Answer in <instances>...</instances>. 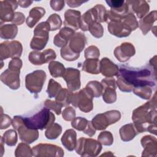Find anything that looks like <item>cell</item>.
Wrapping results in <instances>:
<instances>
[{
    "mask_svg": "<svg viewBox=\"0 0 157 157\" xmlns=\"http://www.w3.org/2000/svg\"><path fill=\"white\" fill-rule=\"evenodd\" d=\"M81 13L78 10L68 9L64 13V25L72 29L77 30L80 28Z\"/></svg>",
    "mask_w": 157,
    "mask_h": 157,
    "instance_id": "44dd1931",
    "label": "cell"
},
{
    "mask_svg": "<svg viewBox=\"0 0 157 157\" xmlns=\"http://www.w3.org/2000/svg\"><path fill=\"white\" fill-rule=\"evenodd\" d=\"M75 150L80 156L94 157L100 153L102 145L95 139L82 137L77 140Z\"/></svg>",
    "mask_w": 157,
    "mask_h": 157,
    "instance_id": "5b68a950",
    "label": "cell"
},
{
    "mask_svg": "<svg viewBox=\"0 0 157 157\" xmlns=\"http://www.w3.org/2000/svg\"><path fill=\"white\" fill-rule=\"evenodd\" d=\"M55 120V115L44 107L31 117H23L25 124L32 129L43 130L52 124Z\"/></svg>",
    "mask_w": 157,
    "mask_h": 157,
    "instance_id": "3957f363",
    "label": "cell"
},
{
    "mask_svg": "<svg viewBox=\"0 0 157 157\" xmlns=\"http://www.w3.org/2000/svg\"><path fill=\"white\" fill-rule=\"evenodd\" d=\"M20 72L7 69L0 75L1 81L12 90H18L20 86Z\"/></svg>",
    "mask_w": 157,
    "mask_h": 157,
    "instance_id": "ac0fdd59",
    "label": "cell"
},
{
    "mask_svg": "<svg viewBox=\"0 0 157 157\" xmlns=\"http://www.w3.org/2000/svg\"><path fill=\"white\" fill-rule=\"evenodd\" d=\"M48 68L50 75L54 78L63 77L66 71L64 65L61 63L56 61H50L48 64Z\"/></svg>",
    "mask_w": 157,
    "mask_h": 157,
    "instance_id": "1f68e13d",
    "label": "cell"
},
{
    "mask_svg": "<svg viewBox=\"0 0 157 157\" xmlns=\"http://www.w3.org/2000/svg\"><path fill=\"white\" fill-rule=\"evenodd\" d=\"M88 31L96 38H101L104 34V28L100 23L98 21L92 22L89 26Z\"/></svg>",
    "mask_w": 157,
    "mask_h": 157,
    "instance_id": "60d3db41",
    "label": "cell"
},
{
    "mask_svg": "<svg viewBox=\"0 0 157 157\" xmlns=\"http://www.w3.org/2000/svg\"><path fill=\"white\" fill-rule=\"evenodd\" d=\"M18 33V28L14 24L1 25L0 37L3 39H13Z\"/></svg>",
    "mask_w": 157,
    "mask_h": 157,
    "instance_id": "4dcf8cb0",
    "label": "cell"
},
{
    "mask_svg": "<svg viewBox=\"0 0 157 157\" xmlns=\"http://www.w3.org/2000/svg\"><path fill=\"white\" fill-rule=\"evenodd\" d=\"M62 132V127L58 123H53L45 131V136L47 139L54 140L58 137Z\"/></svg>",
    "mask_w": 157,
    "mask_h": 157,
    "instance_id": "836d02e7",
    "label": "cell"
},
{
    "mask_svg": "<svg viewBox=\"0 0 157 157\" xmlns=\"http://www.w3.org/2000/svg\"><path fill=\"white\" fill-rule=\"evenodd\" d=\"M119 132L120 138L123 142H128L132 140L137 134L133 123L123 125L120 128Z\"/></svg>",
    "mask_w": 157,
    "mask_h": 157,
    "instance_id": "f1b7e54d",
    "label": "cell"
},
{
    "mask_svg": "<svg viewBox=\"0 0 157 157\" xmlns=\"http://www.w3.org/2000/svg\"><path fill=\"white\" fill-rule=\"evenodd\" d=\"M156 107L155 93L150 101L133 110L132 120L137 134L148 131L156 134Z\"/></svg>",
    "mask_w": 157,
    "mask_h": 157,
    "instance_id": "7a4b0ae2",
    "label": "cell"
},
{
    "mask_svg": "<svg viewBox=\"0 0 157 157\" xmlns=\"http://www.w3.org/2000/svg\"><path fill=\"white\" fill-rule=\"evenodd\" d=\"M86 1H79V0H69L66 1V3L68 5V6L71 7H77L81 6L83 3L85 2Z\"/></svg>",
    "mask_w": 157,
    "mask_h": 157,
    "instance_id": "9f6ffc18",
    "label": "cell"
},
{
    "mask_svg": "<svg viewBox=\"0 0 157 157\" xmlns=\"http://www.w3.org/2000/svg\"><path fill=\"white\" fill-rule=\"evenodd\" d=\"M100 61L98 58L86 59L82 63V70L86 72L91 74H99L100 73L99 69Z\"/></svg>",
    "mask_w": 157,
    "mask_h": 157,
    "instance_id": "f546056e",
    "label": "cell"
},
{
    "mask_svg": "<svg viewBox=\"0 0 157 157\" xmlns=\"http://www.w3.org/2000/svg\"><path fill=\"white\" fill-rule=\"evenodd\" d=\"M105 2L111 7V9L116 10L122 7L124 4L125 1L123 0H109L105 1Z\"/></svg>",
    "mask_w": 157,
    "mask_h": 157,
    "instance_id": "816d5d0a",
    "label": "cell"
},
{
    "mask_svg": "<svg viewBox=\"0 0 157 157\" xmlns=\"http://www.w3.org/2000/svg\"><path fill=\"white\" fill-rule=\"evenodd\" d=\"M18 5L23 8H27L33 3L32 1H18Z\"/></svg>",
    "mask_w": 157,
    "mask_h": 157,
    "instance_id": "6f0895ef",
    "label": "cell"
},
{
    "mask_svg": "<svg viewBox=\"0 0 157 157\" xmlns=\"http://www.w3.org/2000/svg\"><path fill=\"white\" fill-rule=\"evenodd\" d=\"M50 27L46 21L40 22L34 29V36L30 43V47L34 50H43L49 39Z\"/></svg>",
    "mask_w": 157,
    "mask_h": 157,
    "instance_id": "8992f818",
    "label": "cell"
},
{
    "mask_svg": "<svg viewBox=\"0 0 157 157\" xmlns=\"http://www.w3.org/2000/svg\"><path fill=\"white\" fill-rule=\"evenodd\" d=\"M121 118V113L117 110H111L103 113L97 114L91 120L96 130H104L107 126L118 121Z\"/></svg>",
    "mask_w": 157,
    "mask_h": 157,
    "instance_id": "9c48e42d",
    "label": "cell"
},
{
    "mask_svg": "<svg viewBox=\"0 0 157 157\" xmlns=\"http://www.w3.org/2000/svg\"><path fill=\"white\" fill-rule=\"evenodd\" d=\"M74 31L68 27L62 28L53 39V44L58 47H63L67 44L72 36L74 34Z\"/></svg>",
    "mask_w": 157,
    "mask_h": 157,
    "instance_id": "603a6c76",
    "label": "cell"
},
{
    "mask_svg": "<svg viewBox=\"0 0 157 157\" xmlns=\"http://www.w3.org/2000/svg\"><path fill=\"white\" fill-rule=\"evenodd\" d=\"M85 87L91 92L94 98H99L103 93L104 87L101 83L98 81H90Z\"/></svg>",
    "mask_w": 157,
    "mask_h": 157,
    "instance_id": "e575fe53",
    "label": "cell"
},
{
    "mask_svg": "<svg viewBox=\"0 0 157 157\" xmlns=\"http://www.w3.org/2000/svg\"><path fill=\"white\" fill-rule=\"evenodd\" d=\"M61 141L62 145L69 151H73L77 144V133L73 129H67L63 134Z\"/></svg>",
    "mask_w": 157,
    "mask_h": 157,
    "instance_id": "d4e9b609",
    "label": "cell"
},
{
    "mask_svg": "<svg viewBox=\"0 0 157 157\" xmlns=\"http://www.w3.org/2000/svg\"><path fill=\"white\" fill-rule=\"evenodd\" d=\"M140 143L144 148L142 156H156L157 153V140L150 135L144 136Z\"/></svg>",
    "mask_w": 157,
    "mask_h": 157,
    "instance_id": "ffe728a7",
    "label": "cell"
},
{
    "mask_svg": "<svg viewBox=\"0 0 157 157\" xmlns=\"http://www.w3.org/2000/svg\"><path fill=\"white\" fill-rule=\"evenodd\" d=\"M12 123V118L7 114H4L1 113V124L0 128L1 129H4L7 128L10 126Z\"/></svg>",
    "mask_w": 157,
    "mask_h": 157,
    "instance_id": "f907efd6",
    "label": "cell"
},
{
    "mask_svg": "<svg viewBox=\"0 0 157 157\" xmlns=\"http://www.w3.org/2000/svg\"><path fill=\"white\" fill-rule=\"evenodd\" d=\"M100 72L106 77H112L118 74L119 68L108 58H103L100 61Z\"/></svg>",
    "mask_w": 157,
    "mask_h": 157,
    "instance_id": "7402d4cb",
    "label": "cell"
},
{
    "mask_svg": "<svg viewBox=\"0 0 157 157\" xmlns=\"http://www.w3.org/2000/svg\"><path fill=\"white\" fill-rule=\"evenodd\" d=\"M66 81L67 88L71 91H74L80 88V72L77 69L67 67L63 76Z\"/></svg>",
    "mask_w": 157,
    "mask_h": 157,
    "instance_id": "2e32d148",
    "label": "cell"
},
{
    "mask_svg": "<svg viewBox=\"0 0 157 157\" xmlns=\"http://www.w3.org/2000/svg\"><path fill=\"white\" fill-rule=\"evenodd\" d=\"M18 7L16 1L4 0L0 1V21L2 25L4 22L12 21L13 20L15 12Z\"/></svg>",
    "mask_w": 157,
    "mask_h": 157,
    "instance_id": "9a60e30c",
    "label": "cell"
},
{
    "mask_svg": "<svg viewBox=\"0 0 157 157\" xmlns=\"http://www.w3.org/2000/svg\"><path fill=\"white\" fill-rule=\"evenodd\" d=\"M62 88H63L61 85L59 83H58L52 78L50 79L49 80L47 90V93L48 97L50 98H55Z\"/></svg>",
    "mask_w": 157,
    "mask_h": 157,
    "instance_id": "ab89813d",
    "label": "cell"
},
{
    "mask_svg": "<svg viewBox=\"0 0 157 157\" xmlns=\"http://www.w3.org/2000/svg\"><path fill=\"white\" fill-rule=\"evenodd\" d=\"M22 52L23 47L19 41H4L0 44V58L1 61L9 58H20Z\"/></svg>",
    "mask_w": 157,
    "mask_h": 157,
    "instance_id": "7c38bea8",
    "label": "cell"
},
{
    "mask_svg": "<svg viewBox=\"0 0 157 157\" xmlns=\"http://www.w3.org/2000/svg\"><path fill=\"white\" fill-rule=\"evenodd\" d=\"M98 141L103 145L110 146L113 142V137L110 131H102L98 137Z\"/></svg>",
    "mask_w": 157,
    "mask_h": 157,
    "instance_id": "b9f144b4",
    "label": "cell"
},
{
    "mask_svg": "<svg viewBox=\"0 0 157 157\" xmlns=\"http://www.w3.org/2000/svg\"><path fill=\"white\" fill-rule=\"evenodd\" d=\"M45 14V10L42 7H35L31 9L29 12V15L26 18V23L30 28H33L36 23L42 18Z\"/></svg>",
    "mask_w": 157,
    "mask_h": 157,
    "instance_id": "4316f807",
    "label": "cell"
},
{
    "mask_svg": "<svg viewBox=\"0 0 157 157\" xmlns=\"http://www.w3.org/2000/svg\"><path fill=\"white\" fill-rule=\"evenodd\" d=\"M12 124L13 128L18 131L20 139L23 142L30 144L38 139V130L28 128L24 123L23 117L14 116Z\"/></svg>",
    "mask_w": 157,
    "mask_h": 157,
    "instance_id": "52a82bcc",
    "label": "cell"
},
{
    "mask_svg": "<svg viewBox=\"0 0 157 157\" xmlns=\"http://www.w3.org/2000/svg\"><path fill=\"white\" fill-rule=\"evenodd\" d=\"M96 13L97 21L99 23H104L107 20V11L105 7L102 4H97L94 7Z\"/></svg>",
    "mask_w": 157,
    "mask_h": 157,
    "instance_id": "7bdbcfd3",
    "label": "cell"
},
{
    "mask_svg": "<svg viewBox=\"0 0 157 157\" xmlns=\"http://www.w3.org/2000/svg\"><path fill=\"white\" fill-rule=\"evenodd\" d=\"M114 55L120 62H126L136 53L134 46L130 42H123L117 47L113 52Z\"/></svg>",
    "mask_w": 157,
    "mask_h": 157,
    "instance_id": "e0dca14e",
    "label": "cell"
},
{
    "mask_svg": "<svg viewBox=\"0 0 157 157\" xmlns=\"http://www.w3.org/2000/svg\"><path fill=\"white\" fill-rule=\"evenodd\" d=\"M88 121L83 117H75L71 122V126L74 129L79 131H83L86 128Z\"/></svg>",
    "mask_w": 157,
    "mask_h": 157,
    "instance_id": "f6af8a7d",
    "label": "cell"
},
{
    "mask_svg": "<svg viewBox=\"0 0 157 157\" xmlns=\"http://www.w3.org/2000/svg\"><path fill=\"white\" fill-rule=\"evenodd\" d=\"M46 73L42 70H36L26 75L25 86L31 93L38 94L42 89L46 79Z\"/></svg>",
    "mask_w": 157,
    "mask_h": 157,
    "instance_id": "30bf717a",
    "label": "cell"
},
{
    "mask_svg": "<svg viewBox=\"0 0 157 157\" xmlns=\"http://www.w3.org/2000/svg\"><path fill=\"white\" fill-rule=\"evenodd\" d=\"M4 144L8 146H15L17 142V134L14 129H9L6 131L2 136Z\"/></svg>",
    "mask_w": 157,
    "mask_h": 157,
    "instance_id": "74e56055",
    "label": "cell"
},
{
    "mask_svg": "<svg viewBox=\"0 0 157 157\" xmlns=\"http://www.w3.org/2000/svg\"><path fill=\"white\" fill-rule=\"evenodd\" d=\"M150 86H142L134 87L132 90L133 93L137 96L144 99H149L152 96L153 90Z\"/></svg>",
    "mask_w": 157,
    "mask_h": 157,
    "instance_id": "d590c367",
    "label": "cell"
},
{
    "mask_svg": "<svg viewBox=\"0 0 157 157\" xmlns=\"http://www.w3.org/2000/svg\"><path fill=\"white\" fill-rule=\"evenodd\" d=\"M22 64L23 63L21 59H20L19 58H13L9 61L8 69L12 71L20 72V69L22 67Z\"/></svg>",
    "mask_w": 157,
    "mask_h": 157,
    "instance_id": "681fc988",
    "label": "cell"
},
{
    "mask_svg": "<svg viewBox=\"0 0 157 157\" xmlns=\"http://www.w3.org/2000/svg\"><path fill=\"white\" fill-rule=\"evenodd\" d=\"M129 7L132 9L134 13H135L138 18H142L149 12L150 7L148 4L145 1H126Z\"/></svg>",
    "mask_w": 157,
    "mask_h": 157,
    "instance_id": "cb8c5ba5",
    "label": "cell"
},
{
    "mask_svg": "<svg viewBox=\"0 0 157 157\" xmlns=\"http://www.w3.org/2000/svg\"><path fill=\"white\" fill-rule=\"evenodd\" d=\"M93 21H97L96 13L94 7L87 10L80 18V28L83 31H88L89 26Z\"/></svg>",
    "mask_w": 157,
    "mask_h": 157,
    "instance_id": "83f0119b",
    "label": "cell"
},
{
    "mask_svg": "<svg viewBox=\"0 0 157 157\" xmlns=\"http://www.w3.org/2000/svg\"><path fill=\"white\" fill-rule=\"evenodd\" d=\"M156 10H153L140 20L139 27L144 35L147 34L150 30L152 29L153 25L156 20Z\"/></svg>",
    "mask_w": 157,
    "mask_h": 157,
    "instance_id": "484cf974",
    "label": "cell"
},
{
    "mask_svg": "<svg viewBox=\"0 0 157 157\" xmlns=\"http://www.w3.org/2000/svg\"><path fill=\"white\" fill-rule=\"evenodd\" d=\"M32 151L36 157H62L64 154L61 147L50 144H39L32 148Z\"/></svg>",
    "mask_w": 157,
    "mask_h": 157,
    "instance_id": "8fae6325",
    "label": "cell"
},
{
    "mask_svg": "<svg viewBox=\"0 0 157 157\" xmlns=\"http://www.w3.org/2000/svg\"><path fill=\"white\" fill-rule=\"evenodd\" d=\"M46 22L48 24L50 31L59 29L62 25V20L60 16L57 13H52L47 18Z\"/></svg>",
    "mask_w": 157,
    "mask_h": 157,
    "instance_id": "f35d334b",
    "label": "cell"
},
{
    "mask_svg": "<svg viewBox=\"0 0 157 157\" xmlns=\"http://www.w3.org/2000/svg\"><path fill=\"white\" fill-rule=\"evenodd\" d=\"M113 156L114 155L112 153H111V151H106L105 153H104V154H102L101 156Z\"/></svg>",
    "mask_w": 157,
    "mask_h": 157,
    "instance_id": "91938a15",
    "label": "cell"
},
{
    "mask_svg": "<svg viewBox=\"0 0 157 157\" xmlns=\"http://www.w3.org/2000/svg\"><path fill=\"white\" fill-rule=\"evenodd\" d=\"M96 129L93 126L91 121H88V124L86 126V128L85 129V130L83 131L85 134L88 135L90 137L93 136V135L95 134L96 132Z\"/></svg>",
    "mask_w": 157,
    "mask_h": 157,
    "instance_id": "11a10c76",
    "label": "cell"
},
{
    "mask_svg": "<svg viewBox=\"0 0 157 157\" xmlns=\"http://www.w3.org/2000/svg\"><path fill=\"white\" fill-rule=\"evenodd\" d=\"M73 93L66 88H62L55 98V101L60 102L63 107H67L71 104Z\"/></svg>",
    "mask_w": 157,
    "mask_h": 157,
    "instance_id": "d6a6232c",
    "label": "cell"
},
{
    "mask_svg": "<svg viewBox=\"0 0 157 157\" xmlns=\"http://www.w3.org/2000/svg\"><path fill=\"white\" fill-rule=\"evenodd\" d=\"M25 20V16L21 12H15L14 17L13 20L12 21V24L15 25H22Z\"/></svg>",
    "mask_w": 157,
    "mask_h": 157,
    "instance_id": "f5cc1de1",
    "label": "cell"
},
{
    "mask_svg": "<svg viewBox=\"0 0 157 157\" xmlns=\"http://www.w3.org/2000/svg\"><path fill=\"white\" fill-rule=\"evenodd\" d=\"M75 109L70 106H67L62 112L63 118L67 121H72L75 118Z\"/></svg>",
    "mask_w": 157,
    "mask_h": 157,
    "instance_id": "c3c4849f",
    "label": "cell"
},
{
    "mask_svg": "<svg viewBox=\"0 0 157 157\" xmlns=\"http://www.w3.org/2000/svg\"><path fill=\"white\" fill-rule=\"evenodd\" d=\"M26 143H20L17 147L15 151L16 157H31L33 156L32 149Z\"/></svg>",
    "mask_w": 157,
    "mask_h": 157,
    "instance_id": "8d00e7d4",
    "label": "cell"
},
{
    "mask_svg": "<svg viewBox=\"0 0 157 157\" xmlns=\"http://www.w3.org/2000/svg\"><path fill=\"white\" fill-rule=\"evenodd\" d=\"M65 2L63 0H52L50 1V6L55 11H60L64 7Z\"/></svg>",
    "mask_w": 157,
    "mask_h": 157,
    "instance_id": "db71d44e",
    "label": "cell"
},
{
    "mask_svg": "<svg viewBox=\"0 0 157 157\" xmlns=\"http://www.w3.org/2000/svg\"><path fill=\"white\" fill-rule=\"evenodd\" d=\"M117 78V85L123 92L129 93L137 86L155 87L156 85V72L147 67L134 68L125 65L121 66Z\"/></svg>",
    "mask_w": 157,
    "mask_h": 157,
    "instance_id": "6da1fadb",
    "label": "cell"
},
{
    "mask_svg": "<svg viewBox=\"0 0 157 157\" xmlns=\"http://www.w3.org/2000/svg\"><path fill=\"white\" fill-rule=\"evenodd\" d=\"M93 96L85 87L79 91L73 93L71 104L74 107L78 108L82 112L88 113L93 109Z\"/></svg>",
    "mask_w": 157,
    "mask_h": 157,
    "instance_id": "ba28073f",
    "label": "cell"
},
{
    "mask_svg": "<svg viewBox=\"0 0 157 157\" xmlns=\"http://www.w3.org/2000/svg\"><path fill=\"white\" fill-rule=\"evenodd\" d=\"M104 87L102 99L107 104H112L117 101V83L115 78L107 77L101 80Z\"/></svg>",
    "mask_w": 157,
    "mask_h": 157,
    "instance_id": "5bb4252c",
    "label": "cell"
},
{
    "mask_svg": "<svg viewBox=\"0 0 157 157\" xmlns=\"http://www.w3.org/2000/svg\"><path fill=\"white\" fill-rule=\"evenodd\" d=\"M60 54H61V56L64 59H65L66 61H75L80 56V55H77V54H75L74 52H72L68 48L67 45H66L65 46H64L61 48V49L60 50Z\"/></svg>",
    "mask_w": 157,
    "mask_h": 157,
    "instance_id": "ee69618b",
    "label": "cell"
},
{
    "mask_svg": "<svg viewBox=\"0 0 157 157\" xmlns=\"http://www.w3.org/2000/svg\"><path fill=\"white\" fill-rule=\"evenodd\" d=\"M56 58L55 52L52 49H46L42 52L37 50L33 51L29 53L28 59L34 65H42L49 61L54 60Z\"/></svg>",
    "mask_w": 157,
    "mask_h": 157,
    "instance_id": "4fadbf2b",
    "label": "cell"
},
{
    "mask_svg": "<svg viewBox=\"0 0 157 157\" xmlns=\"http://www.w3.org/2000/svg\"><path fill=\"white\" fill-rule=\"evenodd\" d=\"M85 58L86 59L98 58L99 59L100 52L99 48L95 45H90L87 47L84 52Z\"/></svg>",
    "mask_w": 157,
    "mask_h": 157,
    "instance_id": "7dc6e473",
    "label": "cell"
},
{
    "mask_svg": "<svg viewBox=\"0 0 157 157\" xmlns=\"http://www.w3.org/2000/svg\"><path fill=\"white\" fill-rule=\"evenodd\" d=\"M87 43L86 37L82 33H74L67 44L68 48L74 53L80 55Z\"/></svg>",
    "mask_w": 157,
    "mask_h": 157,
    "instance_id": "d6986e66",
    "label": "cell"
},
{
    "mask_svg": "<svg viewBox=\"0 0 157 157\" xmlns=\"http://www.w3.org/2000/svg\"><path fill=\"white\" fill-rule=\"evenodd\" d=\"M4 143V142L3 138H2V137H1V156H2L3 155V153H4V146H3Z\"/></svg>",
    "mask_w": 157,
    "mask_h": 157,
    "instance_id": "680465c9",
    "label": "cell"
},
{
    "mask_svg": "<svg viewBox=\"0 0 157 157\" xmlns=\"http://www.w3.org/2000/svg\"><path fill=\"white\" fill-rule=\"evenodd\" d=\"M44 105L45 107L48 109L49 110L54 111L57 115L61 114V108L63 107L60 102L56 101H52L50 99H46L44 102Z\"/></svg>",
    "mask_w": 157,
    "mask_h": 157,
    "instance_id": "bcb514c9",
    "label": "cell"
},
{
    "mask_svg": "<svg viewBox=\"0 0 157 157\" xmlns=\"http://www.w3.org/2000/svg\"><path fill=\"white\" fill-rule=\"evenodd\" d=\"M123 15H119L111 10L107 11V29L109 33L117 37H125L131 33L132 30L123 20Z\"/></svg>",
    "mask_w": 157,
    "mask_h": 157,
    "instance_id": "277c9868",
    "label": "cell"
}]
</instances>
